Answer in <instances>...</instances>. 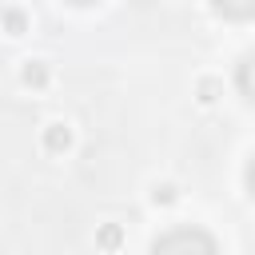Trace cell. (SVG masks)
Returning a JSON list of instances; mask_svg holds the SVG:
<instances>
[{"mask_svg":"<svg viewBox=\"0 0 255 255\" xmlns=\"http://www.w3.org/2000/svg\"><path fill=\"white\" fill-rule=\"evenodd\" d=\"M4 24H8V32H12V36H20V32L28 28V20H24V12H8V16H4Z\"/></svg>","mask_w":255,"mask_h":255,"instance_id":"52a82bcc","label":"cell"},{"mask_svg":"<svg viewBox=\"0 0 255 255\" xmlns=\"http://www.w3.org/2000/svg\"><path fill=\"white\" fill-rule=\"evenodd\" d=\"M68 4H76V8H88V4H96V0H68Z\"/></svg>","mask_w":255,"mask_h":255,"instance_id":"8fae6325","label":"cell"},{"mask_svg":"<svg viewBox=\"0 0 255 255\" xmlns=\"http://www.w3.org/2000/svg\"><path fill=\"white\" fill-rule=\"evenodd\" d=\"M243 179H247V191H251V195H255V159H251V163H247V171H243Z\"/></svg>","mask_w":255,"mask_h":255,"instance_id":"30bf717a","label":"cell"},{"mask_svg":"<svg viewBox=\"0 0 255 255\" xmlns=\"http://www.w3.org/2000/svg\"><path fill=\"white\" fill-rule=\"evenodd\" d=\"M151 255H219V247L203 227H175L155 239Z\"/></svg>","mask_w":255,"mask_h":255,"instance_id":"6da1fadb","label":"cell"},{"mask_svg":"<svg viewBox=\"0 0 255 255\" xmlns=\"http://www.w3.org/2000/svg\"><path fill=\"white\" fill-rule=\"evenodd\" d=\"M68 143H72V131L64 124H48L44 128V147L48 151H68Z\"/></svg>","mask_w":255,"mask_h":255,"instance_id":"277c9868","label":"cell"},{"mask_svg":"<svg viewBox=\"0 0 255 255\" xmlns=\"http://www.w3.org/2000/svg\"><path fill=\"white\" fill-rule=\"evenodd\" d=\"M215 92H219V84H215V80H203V84H199V100H203V104H211V100H215Z\"/></svg>","mask_w":255,"mask_h":255,"instance_id":"ba28073f","label":"cell"},{"mask_svg":"<svg viewBox=\"0 0 255 255\" xmlns=\"http://www.w3.org/2000/svg\"><path fill=\"white\" fill-rule=\"evenodd\" d=\"M211 8L227 20H251L255 16V0H211Z\"/></svg>","mask_w":255,"mask_h":255,"instance_id":"7a4b0ae2","label":"cell"},{"mask_svg":"<svg viewBox=\"0 0 255 255\" xmlns=\"http://www.w3.org/2000/svg\"><path fill=\"white\" fill-rule=\"evenodd\" d=\"M24 84H28V88H44V84H48V68H44L40 60H32V64L24 68Z\"/></svg>","mask_w":255,"mask_h":255,"instance_id":"5b68a950","label":"cell"},{"mask_svg":"<svg viewBox=\"0 0 255 255\" xmlns=\"http://www.w3.org/2000/svg\"><path fill=\"white\" fill-rule=\"evenodd\" d=\"M235 84H239L243 96L255 100V56H243V60H239V68H235Z\"/></svg>","mask_w":255,"mask_h":255,"instance_id":"3957f363","label":"cell"},{"mask_svg":"<svg viewBox=\"0 0 255 255\" xmlns=\"http://www.w3.org/2000/svg\"><path fill=\"white\" fill-rule=\"evenodd\" d=\"M120 239H124V235H120V227H116V223H108V227L100 231V243H104L108 251H112V247H120Z\"/></svg>","mask_w":255,"mask_h":255,"instance_id":"8992f818","label":"cell"},{"mask_svg":"<svg viewBox=\"0 0 255 255\" xmlns=\"http://www.w3.org/2000/svg\"><path fill=\"white\" fill-rule=\"evenodd\" d=\"M175 199V187H155V203H171Z\"/></svg>","mask_w":255,"mask_h":255,"instance_id":"9c48e42d","label":"cell"}]
</instances>
